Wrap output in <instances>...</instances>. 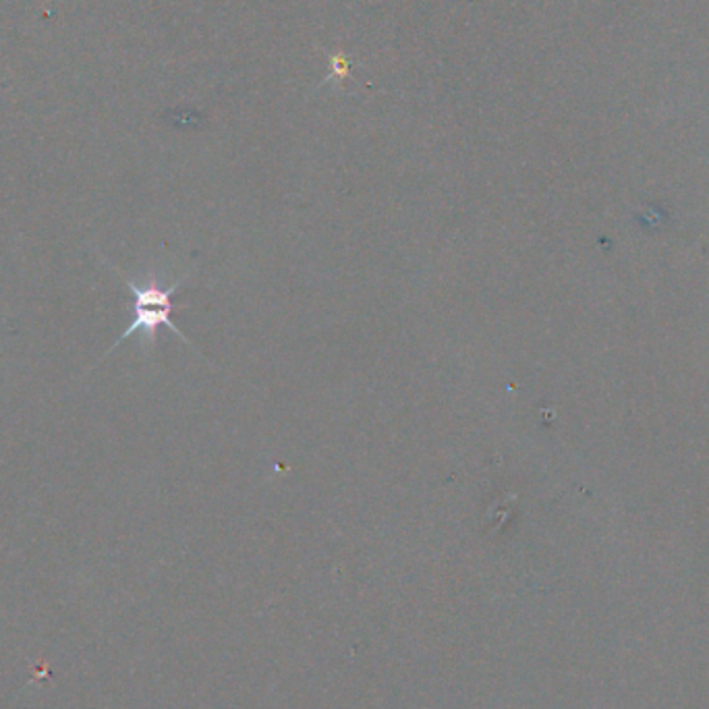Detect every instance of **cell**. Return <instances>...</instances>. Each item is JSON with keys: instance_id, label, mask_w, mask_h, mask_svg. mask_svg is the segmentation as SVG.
Returning a JSON list of instances; mask_svg holds the SVG:
<instances>
[{"instance_id": "obj_1", "label": "cell", "mask_w": 709, "mask_h": 709, "mask_svg": "<svg viewBox=\"0 0 709 709\" xmlns=\"http://www.w3.org/2000/svg\"><path fill=\"white\" fill-rule=\"evenodd\" d=\"M108 266H111L114 272L120 276V280L125 282L127 290L131 293L133 317H131L129 326H127L125 332L120 334L117 341H114V344L106 350L104 357L111 355V350L114 347H119L120 342H125L131 334L141 336L139 339L141 349L152 350L154 344H156V341H158L160 328H168L171 332L177 334L185 344L193 347V344L189 342V339H185V334L177 328V323L173 322V312H174L173 297L177 295V290L181 287H183V282L187 280L189 274L179 276V279H174V280H164V276L162 274H150V276H146L144 280H135V279H131V276L120 272L119 268H114L112 263H108Z\"/></svg>"}]
</instances>
